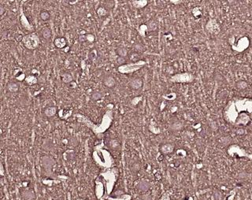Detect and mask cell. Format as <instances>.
<instances>
[{
    "mask_svg": "<svg viewBox=\"0 0 252 200\" xmlns=\"http://www.w3.org/2000/svg\"><path fill=\"white\" fill-rule=\"evenodd\" d=\"M22 42L24 46L28 50H35L39 45V39L35 33H31L24 36Z\"/></svg>",
    "mask_w": 252,
    "mask_h": 200,
    "instance_id": "1",
    "label": "cell"
},
{
    "mask_svg": "<svg viewBox=\"0 0 252 200\" xmlns=\"http://www.w3.org/2000/svg\"><path fill=\"white\" fill-rule=\"evenodd\" d=\"M143 81L140 77H135L132 79L129 82V87L133 90H139L143 87Z\"/></svg>",
    "mask_w": 252,
    "mask_h": 200,
    "instance_id": "2",
    "label": "cell"
},
{
    "mask_svg": "<svg viewBox=\"0 0 252 200\" xmlns=\"http://www.w3.org/2000/svg\"><path fill=\"white\" fill-rule=\"evenodd\" d=\"M107 145H108V146H109L111 150H113V151H120L121 148V141H120L118 139H116V138H114V139H111L108 142Z\"/></svg>",
    "mask_w": 252,
    "mask_h": 200,
    "instance_id": "3",
    "label": "cell"
},
{
    "mask_svg": "<svg viewBox=\"0 0 252 200\" xmlns=\"http://www.w3.org/2000/svg\"><path fill=\"white\" fill-rule=\"evenodd\" d=\"M103 84L106 87H109V88H113L116 85V80L111 75H106L103 78Z\"/></svg>",
    "mask_w": 252,
    "mask_h": 200,
    "instance_id": "4",
    "label": "cell"
},
{
    "mask_svg": "<svg viewBox=\"0 0 252 200\" xmlns=\"http://www.w3.org/2000/svg\"><path fill=\"white\" fill-rule=\"evenodd\" d=\"M54 44L55 47L58 49H63L67 45V41L65 37H57L54 40Z\"/></svg>",
    "mask_w": 252,
    "mask_h": 200,
    "instance_id": "5",
    "label": "cell"
},
{
    "mask_svg": "<svg viewBox=\"0 0 252 200\" xmlns=\"http://www.w3.org/2000/svg\"><path fill=\"white\" fill-rule=\"evenodd\" d=\"M174 149V146L171 143H165L160 146V151L162 155H167L172 153Z\"/></svg>",
    "mask_w": 252,
    "mask_h": 200,
    "instance_id": "6",
    "label": "cell"
},
{
    "mask_svg": "<svg viewBox=\"0 0 252 200\" xmlns=\"http://www.w3.org/2000/svg\"><path fill=\"white\" fill-rule=\"evenodd\" d=\"M115 52L116 54L117 55L118 57H121V58H126V57H128L129 52L128 51V49L127 48H125L124 46H120V47H117L116 50H115Z\"/></svg>",
    "mask_w": 252,
    "mask_h": 200,
    "instance_id": "7",
    "label": "cell"
},
{
    "mask_svg": "<svg viewBox=\"0 0 252 200\" xmlns=\"http://www.w3.org/2000/svg\"><path fill=\"white\" fill-rule=\"evenodd\" d=\"M148 3L147 0H133L132 1V4L133 7L136 8V9H142L143 7H145Z\"/></svg>",
    "mask_w": 252,
    "mask_h": 200,
    "instance_id": "8",
    "label": "cell"
},
{
    "mask_svg": "<svg viewBox=\"0 0 252 200\" xmlns=\"http://www.w3.org/2000/svg\"><path fill=\"white\" fill-rule=\"evenodd\" d=\"M128 58L130 62H133V63H136V62H141L140 61V55L139 52H136V51H132L128 55Z\"/></svg>",
    "mask_w": 252,
    "mask_h": 200,
    "instance_id": "9",
    "label": "cell"
},
{
    "mask_svg": "<svg viewBox=\"0 0 252 200\" xmlns=\"http://www.w3.org/2000/svg\"><path fill=\"white\" fill-rule=\"evenodd\" d=\"M7 89L8 91L11 92V93H16L19 91V85L16 82H10L7 84Z\"/></svg>",
    "mask_w": 252,
    "mask_h": 200,
    "instance_id": "10",
    "label": "cell"
},
{
    "mask_svg": "<svg viewBox=\"0 0 252 200\" xmlns=\"http://www.w3.org/2000/svg\"><path fill=\"white\" fill-rule=\"evenodd\" d=\"M57 114V108L55 107H49L44 110V114L47 117H52Z\"/></svg>",
    "mask_w": 252,
    "mask_h": 200,
    "instance_id": "11",
    "label": "cell"
},
{
    "mask_svg": "<svg viewBox=\"0 0 252 200\" xmlns=\"http://www.w3.org/2000/svg\"><path fill=\"white\" fill-rule=\"evenodd\" d=\"M22 197L24 200H34L35 198V195L32 190H26L23 192Z\"/></svg>",
    "mask_w": 252,
    "mask_h": 200,
    "instance_id": "12",
    "label": "cell"
},
{
    "mask_svg": "<svg viewBox=\"0 0 252 200\" xmlns=\"http://www.w3.org/2000/svg\"><path fill=\"white\" fill-rule=\"evenodd\" d=\"M61 80L64 84H71L73 81V77L69 73H63L61 75Z\"/></svg>",
    "mask_w": 252,
    "mask_h": 200,
    "instance_id": "13",
    "label": "cell"
},
{
    "mask_svg": "<svg viewBox=\"0 0 252 200\" xmlns=\"http://www.w3.org/2000/svg\"><path fill=\"white\" fill-rule=\"evenodd\" d=\"M137 187H138V189L140 191L144 192V191H147V190H149V188H150V184L148 182H147V181L142 180V181H140L138 184Z\"/></svg>",
    "mask_w": 252,
    "mask_h": 200,
    "instance_id": "14",
    "label": "cell"
},
{
    "mask_svg": "<svg viewBox=\"0 0 252 200\" xmlns=\"http://www.w3.org/2000/svg\"><path fill=\"white\" fill-rule=\"evenodd\" d=\"M42 36L45 39H50L51 37V30L49 27H44L42 29Z\"/></svg>",
    "mask_w": 252,
    "mask_h": 200,
    "instance_id": "15",
    "label": "cell"
},
{
    "mask_svg": "<svg viewBox=\"0 0 252 200\" xmlns=\"http://www.w3.org/2000/svg\"><path fill=\"white\" fill-rule=\"evenodd\" d=\"M248 87V84L247 81L245 80H239L236 82V89L239 90V91H243V90H245L247 89Z\"/></svg>",
    "mask_w": 252,
    "mask_h": 200,
    "instance_id": "16",
    "label": "cell"
},
{
    "mask_svg": "<svg viewBox=\"0 0 252 200\" xmlns=\"http://www.w3.org/2000/svg\"><path fill=\"white\" fill-rule=\"evenodd\" d=\"M39 17L42 21H47L51 18V14L47 10H42L39 14Z\"/></svg>",
    "mask_w": 252,
    "mask_h": 200,
    "instance_id": "17",
    "label": "cell"
},
{
    "mask_svg": "<svg viewBox=\"0 0 252 200\" xmlns=\"http://www.w3.org/2000/svg\"><path fill=\"white\" fill-rule=\"evenodd\" d=\"M147 28L150 31H155L158 29V23L154 20H151L147 22Z\"/></svg>",
    "mask_w": 252,
    "mask_h": 200,
    "instance_id": "18",
    "label": "cell"
},
{
    "mask_svg": "<svg viewBox=\"0 0 252 200\" xmlns=\"http://www.w3.org/2000/svg\"><path fill=\"white\" fill-rule=\"evenodd\" d=\"M96 12L99 17H105L107 14V9L104 7H99L97 9Z\"/></svg>",
    "mask_w": 252,
    "mask_h": 200,
    "instance_id": "19",
    "label": "cell"
},
{
    "mask_svg": "<svg viewBox=\"0 0 252 200\" xmlns=\"http://www.w3.org/2000/svg\"><path fill=\"white\" fill-rule=\"evenodd\" d=\"M140 167H141L140 166V164L138 162H134L131 165V170H132L133 173H137V172L140 171Z\"/></svg>",
    "mask_w": 252,
    "mask_h": 200,
    "instance_id": "20",
    "label": "cell"
},
{
    "mask_svg": "<svg viewBox=\"0 0 252 200\" xmlns=\"http://www.w3.org/2000/svg\"><path fill=\"white\" fill-rule=\"evenodd\" d=\"M102 96H103L102 92H100V91H95V92H93L92 94V96L91 97H92V98L93 100H95V101H97V100L101 99Z\"/></svg>",
    "mask_w": 252,
    "mask_h": 200,
    "instance_id": "21",
    "label": "cell"
},
{
    "mask_svg": "<svg viewBox=\"0 0 252 200\" xmlns=\"http://www.w3.org/2000/svg\"><path fill=\"white\" fill-rule=\"evenodd\" d=\"M88 58L92 61H94L97 58V51H96V50H92V51H90V53L88 55Z\"/></svg>",
    "mask_w": 252,
    "mask_h": 200,
    "instance_id": "22",
    "label": "cell"
},
{
    "mask_svg": "<svg viewBox=\"0 0 252 200\" xmlns=\"http://www.w3.org/2000/svg\"><path fill=\"white\" fill-rule=\"evenodd\" d=\"M134 48L136 49V52H139V53H141L144 51V47L142 44L140 43H136L135 46H134Z\"/></svg>",
    "mask_w": 252,
    "mask_h": 200,
    "instance_id": "23",
    "label": "cell"
},
{
    "mask_svg": "<svg viewBox=\"0 0 252 200\" xmlns=\"http://www.w3.org/2000/svg\"><path fill=\"white\" fill-rule=\"evenodd\" d=\"M94 41H95V36L93 34H91V33L86 34V42L92 43Z\"/></svg>",
    "mask_w": 252,
    "mask_h": 200,
    "instance_id": "24",
    "label": "cell"
},
{
    "mask_svg": "<svg viewBox=\"0 0 252 200\" xmlns=\"http://www.w3.org/2000/svg\"><path fill=\"white\" fill-rule=\"evenodd\" d=\"M117 62L120 65V66H124V65L126 64L125 58H121V57H118V58L117 59Z\"/></svg>",
    "mask_w": 252,
    "mask_h": 200,
    "instance_id": "25",
    "label": "cell"
},
{
    "mask_svg": "<svg viewBox=\"0 0 252 200\" xmlns=\"http://www.w3.org/2000/svg\"><path fill=\"white\" fill-rule=\"evenodd\" d=\"M106 7L107 8V10L109 9V10H111V9H113V7H114V3L113 2V1H107L106 3Z\"/></svg>",
    "mask_w": 252,
    "mask_h": 200,
    "instance_id": "26",
    "label": "cell"
},
{
    "mask_svg": "<svg viewBox=\"0 0 252 200\" xmlns=\"http://www.w3.org/2000/svg\"><path fill=\"white\" fill-rule=\"evenodd\" d=\"M124 192L123 191H121V190H117V191H116L115 192H114V194H113V197L114 198H116V197H119V196H121V195H124Z\"/></svg>",
    "mask_w": 252,
    "mask_h": 200,
    "instance_id": "27",
    "label": "cell"
},
{
    "mask_svg": "<svg viewBox=\"0 0 252 200\" xmlns=\"http://www.w3.org/2000/svg\"><path fill=\"white\" fill-rule=\"evenodd\" d=\"M15 39L17 42H21V41H23V39H24V36H22L21 34H17L15 36Z\"/></svg>",
    "mask_w": 252,
    "mask_h": 200,
    "instance_id": "28",
    "label": "cell"
},
{
    "mask_svg": "<svg viewBox=\"0 0 252 200\" xmlns=\"http://www.w3.org/2000/svg\"><path fill=\"white\" fill-rule=\"evenodd\" d=\"M3 13H4V9H3V7L1 6V7H0V14H1V16H3Z\"/></svg>",
    "mask_w": 252,
    "mask_h": 200,
    "instance_id": "29",
    "label": "cell"
}]
</instances>
